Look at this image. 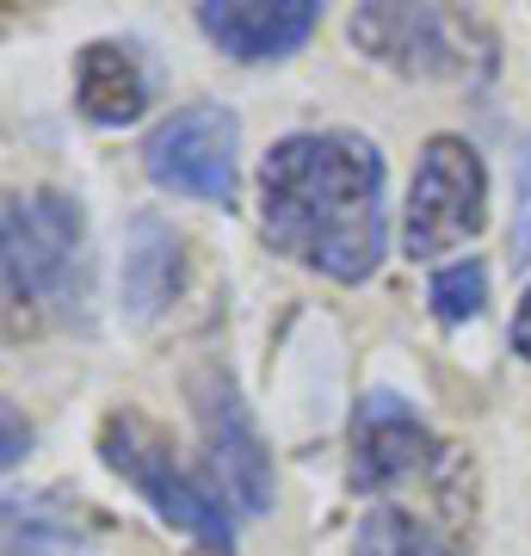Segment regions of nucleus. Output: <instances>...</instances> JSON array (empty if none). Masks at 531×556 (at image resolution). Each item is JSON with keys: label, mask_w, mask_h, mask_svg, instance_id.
<instances>
[{"label": "nucleus", "mask_w": 531, "mask_h": 556, "mask_svg": "<svg viewBox=\"0 0 531 556\" xmlns=\"http://www.w3.org/2000/svg\"><path fill=\"white\" fill-rule=\"evenodd\" d=\"M439 439L433 427L414 415L402 390H365L353 408V482L365 495H383L395 482L433 470Z\"/></svg>", "instance_id": "6e6552de"}, {"label": "nucleus", "mask_w": 531, "mask_h": 556, "mask_svg": "<svg viewBox=\"0 0 531 556\" xmlns=\"http://www.w3.org/2000/svg\"><path fill=\"white\" fill-rule=\"evenodd\" d=\"M489 223V161L470 137H439L420 142L408 179V211H402V254L408 260H433L452 254L464 241L482 236Z\"/></svg>", "instance_id": "7ed1b4c3"}, {"label": "nucleus", "mask_w": 531, "mask_h": 556, "mask_svg": "<svg viewBox=\"0 0 531 556\" xmlns=\"http://www.w3.org/2000/svg\"><path fill=\"white\" fill-rule=\"evenodd\" d=\"M25 445H31V427H20V408L7 402V452H0V464H7V470H20Z\"/></svg>", "instance_id": "dca6fc26"}, {"label": "nucleus", "mask_w": 531, "mask_h": 556, "mask_svg": "<svg viewBox=\"0 0 531 556\" xmlns=\"http://www.w3.org/2000/svg\"><path fill=\"white\" fill-rule=\"evenodd\" d=\"M507 346H513V353H519V358H526V365H531V285H526V291H519V303H513V321H507Z\"/></svg>", "instance_id": "2eb2a0df"}, {"label": "nucleus", "mask_w": 531, "mask_h": 556, "mask_svg": "<svg viewBox=\"0 0 531 556\" xmlns=\"http://www.w3.org/2000/svg\"><path fill=\"white\" fill-rule=\"evenodd\" d=\"M427 309H433L445 328L476 321L482 309H489V266H482L476 254L452 260V266H439V273L427 278Z\"/></svg>", "instance_id": "4468645a"}, {"label": "nucleus", "mask_w": 531, "mask_h": 556, "mask_svg": "<svg viewBox=\"0 0 531 556\" xmlns=\"http://www.w3.org/2000/svg\"><path fill=\"white\" fill-rule=\"evenodd\" d=\"M192 556H229V551H192Z\"/></svg>", "instance_id": "f3484780"}, {"label": "nucleus", "mask_w": 531, "mask_h": 556, "mask_svg": "<svg viewBox=\"0 0 531 556\" xmlns=\"http://www.w3.org/2000/svg\"><path fill=\"white\" fill-rule=\"evenodd\" d=\"M192 415L198 439H204V482L229 501V514H273V452H266V439H260L254 415L223 365L192 371Z\"/></svg>", "instance_id": "0eeeda50"}, {"label": "nucleus", "mask_w": 531, "mask_h": 556, "mask_svg": "<svg viewBox=\"0 0 531 556\" xmlns=\"http://www.w3.org/2000/svg\"><path fill=\"white\" fill-rule=\"evenodd\" d=\"M186 291V236L161 211H137L124 223L118 254V316L124 328H155Z\"/></svg>", "instance_id": "9d476101"}, {"label": "nucleus", "mask_w": 531, "mask_h": 556, "mask_svg": "<svg viewBox=\"0 0 531 556\" xmlns=\"http://www.w3.org/2000/svg\"><path fill=\"white\" fill-rule=\"evenodd\" d=\"M93 519L68 489H13L7 495V551L13 556H68L87 544Z\"/></svg>", "instance_id": "f8f14e48"}, {"label": "nucleus", "mask_w": 531, "mask_h": 556, "mask_svg": "<svg viewBox=\"0 0 531 556\" xmlns=\"http://www.w3.org/2000/svg\"><path fill=\"white\" fill-rule=\"evenodd\" d=\"M346 38H353L358 56L383 62L395 75L408 80H457L470 75L476 50H489V31L452 7H408V0H365L353 7V20H346Z\"/></svg>", "instance_id": "20e7f679"}, {"label": "nucleus", "mask_w": 531, "mask_h": 556, "mask_svg": "<svg viewBox=\"0 0 531 556\" xmlns=\"http://www.w3.org/2000/svg\"><path fill=\"white\" fill-rule=\"evenodd\" d=\"M383 179L390 161L371 137L291 130L260 161V236L334 285H365L390 254Z\"/></svg>", "instance_id": "f257e3e1"}, {"label": "nucleus", "mask_w": 531, "mask_h": 556, "mask_svg": "<svg viewBox=\"0 0 531 556\" xmlns=\"http://www.w3.org/2000/svg\"><path fill=\"white\" fill-rule=\"evenodd\" d=\"M142 174L174 199H198L229 211L241 192V118L217 100L179 105L142 142Z\"/></svg>", "instance_id": "39448f33"}, {"label": "nucleus", "mask_w": 531, "mask_h": 556, "mask_svg": "<svg viewBox=\"0 0 531 556\" xmlns=\"http://www.w3.org/2000/svg\"><path fill=\"white\" fill-rule=\"evenodd\" d=\"M353 556H457V551L427 526V519L402 514V507H390V501H371V507L358 514Z\"/></svg>", "instance_id": "ddd939ff"}, {"label": "nucleus", "mask_w": 531, "mask_h": 556, "mask_svg": "<svg viewBox=\"0 0 531 556\" xmlns=\"http://www.w3.org/2000/svg\"><path fill=\"white\" fill-rule=\"evenodd\" d=\"M80 241H87V211H80V199H68L56 186L13 192L7 211H0L7 298L13 303L68 298V278H75V266H80Z\"/></svg>", "instance_id": "423d86ee"}, {"label": "nucleus", "mask_w": 531, "mask_h": 556, "mask_svg": "<svg viewBox=\"0 0 531 556\" xmlns=\"http://www.w3.org/2000/svg\"><path fill=\"white\" fill-rule=\"evenodd\" d=\"M149 100H155V75H149L137 43L93 38L75 50V105L87 124L124 130V124H137L149 112Z\"/></svg>", "instance_id": "9b49d317"}, {"label": "nucleus", "mask_w": 531, "mask_h": 556, "mask_svg": "<svg viewBox=\"0 0 531 556\" xmlns=\"http://www.w3.org/2000/svg\"><path fill=\"white\" fill-rule=\"evenodd\" d=\"M99 457H105V470H112L124 489H137L174 532L198 538L204 551H229V544H236V514H229V501L179 464L174 439L161 433L142 408H112V415L99 420Z\"/></svg>", "instance_id": "f03ea898"}, {"label": "nucleus", "mask_w": 531, "mask_h": 556, "mask_svg": "<svg viewBox=\"0 0 531 556\" xmlns=\"http://www.w3.org/2000/svg\"><path fill=\"white\" fill-rule=\"evenodd\" d=\"M321 0H198V31L229 62H285L315 38Z\"/></svg>", "instance_id": "1a4fd4ad"}]
</instances>
